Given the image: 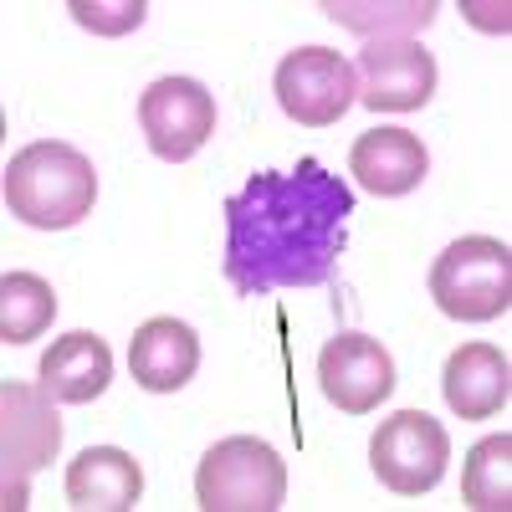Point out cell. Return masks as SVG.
I'll return each mask as SVG.
<instances>
[{
  "instance_id": "obj_8",
  "label": "cell",
  "mask_w": 512,
  "mask_h": 512,
  "mask_svg": "<svg viewBox=\"0 0 512 512\" xmlns=\"http://www.w3.org/2000/svg\"><path fill=\"white\" fill-rule=\"evenodd\" d=\"M139 128L159 159L185 164L216 134V98L195 77H159L139 93Z\"/></svg>"
},
{
  "instance_id": "obj_19",
  "label": "cell",
  "mask_w": 512,
  "mask_h": 512,
  "mask_svg": "<svg viewBox=\"0 0 512 512\" xmlns=\"http://www.w3.org/2000/svg\"><path fill=\"white\" fill-rule=\"evenodd\" d=\"M67 11L77 26H88L98 36H123V31H139L149 6L144 0H118V6H98V0H67Z\"/></svg>"
},
{
  "instance_id": "obj_7",
  "label": "cell",
  "mask_w": 512,
  "mask_h": 512,
  "mask_svg": "<svg viewBox=\"0 0 512 512\" xmlns=\"http://www.w3.org/2000/svg\"><path fill=\"white\" fill-rule=\"evenodd\" d=\"M272 93H277V103L292 123L328 128L359 103V77H354L349 57H338L328 47H297L277 62Z\"/></svg>"
},
{
  "instance_id": "obj_13",
  "label": "cell",
  "mask_w": 512,
  "mask_h": 512,
  "mask_svg": "<svg viewBox=\"0 0 512 512\" xmlns=\"http://www.w3.org/2000/svg\"><path fill=\"white\" fill-rule=\"evenodd\" d=\"M349 175L369 190V195H410L425 175H431V154L410 134V128H369L349 149Z\"/></svg>"
},
{
  "instance_id": "obj_3",
  "label": "cell",
  "mask_w": 512,
  "mask_h": 512,
  "mask_svg": "<svg viewBox=\"0 0 512 512\" xmlns=\"http://www.w3.org/2000/svg\"><path fill=\"white\" fill-rule=\"evenodd\" d=\"M431 297L456 323H492L512 308V246L497 236H461L431 267Z\"/></svg>"
},
{
  "instance_id": "obj_2",
  "label": "cell",
  "mask_w": 512,
  "mask_h": 512,
  "mask_svg": "<svg viewBox=\"0 0 512 512\" xmlns=\"http://www.w3.org/2000/svg\"><path fill=\"white\" fill-rule=\"evenodd\" d=\"M93 200V159L62 139H36L6 164V205L36 231H72L82 216H93Z\"/></svg>"
},
{
  "instance_id": "obj_14",
  "label": "cell",
  "mask_w": 512,
  "mask_h": 512,
  "mask_svg": "<svg viewBox=\"0 0 512 512\" xmlns=\"http://www.w3.org/2000/svg\"><path fill=\"white\" fill-rule=\"evenodd\" d=\"M144 497L139 461L118 446H88L67 466V502L82 512H128Z\"/></svg>"
},
{
  "instance_id": "obj_18",
  "label": "cell",
  "mask_w": 512,
  "mask_h": 512,
  "mask_svg": "<svg viewBox=\"0 0 512 512\" xmlns=\"http://www.w3.org/2000/svg\"><path fill=\"white\" fill-rule=\"evenodd\" d=\"M323 11L359 31L364 41H379V36H410V31H425L436 21V0H405V6H354V0H323Z\"/></svg>"
},
{
  "instance_id": "obj_12",
  "label": "cell",
  "mask_w": 512,
  "mask_h": 512,
  "mask_svg": "<svg viewBox=\"0 0 512 512\" xmlns=\"http://www.w3.org/2000/svg\"><path fill=\"white\" fill-rule=\"evenodd\" d=\"M441 395L461 420H492L512 400V364L497 344H461L441 369Z\"/></svg>"
},
{
  "instance_id": "obj_15",
  "label": "cell",
  "mask_w": 512,
  "mask_h": 512,
  "mask_svg": "<svg viewBox=\"0 0 512 512\" xmlns=\"http://www.w3.org/2000/svg\"><path fill=\"white\" fill-rule=\"evenodd\" d=\"M41 390H47L57 405H88L108 390L113 379V349L98 333H67L41 354Z\"/></svg>"
},
{
  "instance_id": "obj_17",
  "label": "cell",
  "mask_w": 512,
  "mask_h": 512,
  "mask_svg": "<svg viewBox=\"0 0 512 512\" xmlns=\"http://www.w3.org/2000/svg\"><path fill=\"white\" fill-rule=\"evenodd\" d=\"M461 497L477 512H507L512 507V436H487L466 451L461 466Z\"/></svg>"
},
{
  "instance_id": "obj_6",
  "label": "cell",
  "mask_w": 512,
  "mask_h": 512,
  "mask_svg": "<svg viewBox=\"0 0 512 512\" xmlns=\"http://www.w3.org/2000/svg\"><path fill=\"white\" fill-rule=\"evenodd\" d=\"M446 461H451V436L425 410H395L390 420H379V431L369 441L374 477L395 497L431 492L446 477Z\"/></svg>"
},
{
  "instance_id": "obj_9",
  "label": "cell",
  "mask_w": 512,
  "mask_h": 512,
  "mask_svg": "<svg viewBox=\"0 0 512 512\" xmlns=\"http://www.w3.org/2000/svg\"><path fill=\"white\" fill-rule=\"evenodd\" d=\"M359 77V103L374 113H415L436 93V57L415 36H379L364 41L354 62Z\"/></svg>"
},
{
  "instance_id": "obj_16",
  "label": "cell",
  "mask_w": 512,
  "mask_h": 512,
  "mask_svg": "<svg viewBox=\"0 0 512 512\" xmlns=\"http://www.w3.org/2000/svg\"><path fill=\"white\" fill-rule=\"evenodd\" d=\"M57 292L36 272H6L0 282V344H31L52 328Z\"/></svg>"
},
{
  "instance_id": "obj_4",
  "label": "cell",
  "mask_w": 512,
  "mask_h": 512,
  "mask_svg": "<svg viewBox=\"0 0 512 512\" xmlns=\"http://www.w3.org/2000/svg\"><path fill=\"white\" fill-rule=\"evenodd\" d=\"M287 497L282 456L256 436H226L195 472V502L205 512H277Z\"/></svg>"
},
{
  "instance_id": "obj_11",
  "label": "cell",
  "mask_w": 512,
  "mask_h": 512,
  "mask_svg": "<svg viewBox=\"0 0 512 512\" xmlns=\"http://www.w3.org/2000/svg\"><path fill=\"white\" fill-rule=\"evenodd\" d=\"M200 369V338L180 318H149L128 338V374L149 395H175Z\"/></svg>"
},
{
  "instance_id": "obj_1",
  "label": "cell",
  "mask_w": 512,
  "mask_h": 512,
  "mask_svg": "<svg viewBox=\"0 0 512 512\" xmlns=\"http://www.w3.org/2000/svg\"><path fill=\"white\" fill-rule=\"evenodd\" d=\"M349 216L354 190L318 159L251 175L226 200V282L241 297L328 282L349 246Z\"/></svg>"
},
{
  "instance_id": "obj_5",
  "label": "cell",
  "mask_w": 512,
  "mask_h": 512,
  "mask_svg": "<svg viewBox=\"0 0 512 512\" xmlns=\"http://www.w3.org/2000/svg\"><path fill=\"white\" fill-rule=\"evenodd\" d=\"M62 451V415L57 400L41 384L6 379L0 384V461H6V487H0V507L21 512L31 477Z\"/></svg>"
},
{
  "instance_id": "obj_10",
  "label": "cell",
  "mask_w": 512,
  "mask_h": 512,
  "mask_svg": "<svg viewBox=\"0 0 512 512\" xmlns=\"http://www.w3.org/2000/svg\"><path fill=\"white\" fill-rule=\"evenodd\" d=\"M318 384L344 415H369L395 390V359L369 333H338L318 354Z\"/></svg>"
}]
</instances>
